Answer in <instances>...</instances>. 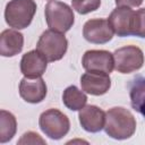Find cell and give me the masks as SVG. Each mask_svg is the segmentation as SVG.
Instances as JSON below:
<instances>
[{
	"label": "cell",
	"instance_id": "277c9868",
	"mask_svg": "<svg viewBox=\"0 0 145 145\" xmlns=\"http://www.w3.org/2000/svg\"><path fill=\"white\" fill-rule=\"evenodd\" d=\"M68 49V41L63 33L52 29L44 31L36 44V50L48 60L53 62L61 60Z\"/></svg>",
	"mask_w": 145,
	"mask_h": 145
},
{
	"label": "cell",
	"instance_id": "44dd1931",
	"mask_svg": "<svg viewBox=\"0 0 145 145\" xmlns=\"http://www.w3.org/2000/svg\"><path fill=\"white\" fill-rule=\"evenodd\" d=\"M144 0H114L117 7H128V8H136L143 3Z\"/></svg>",
	"mask_w": 145,
	"mask_h": 145
},
{
	"label": "cell",
	"instance_id": "5bb4252c",
	"mask_svg": "<svg viewBox=\"0 0 145 145\" xmlns=\"http://www.w3.org/2000/svg\"><path fill=\"white\" fill-rule=\"evenodd\" d=\"M24 46V35L16 29H5L0 34V54L2 57H14L22 52Z\"/></svg>",
	"mask_w": 145,
	"mask_h": 145
},
{
	"label": "cell",
	"instance_id": "52a82bcc",
	"mask_svg": "<svg viewBox=\"0 0 145 145\" xmlns=\"http://www.w3.org/2000/svg\"><path fill=\"white\" fill-rule=\"evenodd\" d=\"M82 66L86 71L110 74L114 69L113 53L106 50H88L83 56Z\"/></svg>",
	"mask_w": 145,
	"mask_h": 145
},
{
	"label": "cell",
	"instance_id": "3957f363",
	"mask_svg": "<svg viewBox=\"0 0 145 145\" xmlns=\"http://www.w3.org/2000/svg\"><path fill=\"white\" fill-rule=\"evenodd\" d=\"M36 12L34 0H10L6 5L5 19L9 27L24 29L28 27Z\"/></svg>",
	"mask_w": 145,
	"mask_h": 145
},
{
	"label": "cell",
	"instance_id": "e0dca14e",
	"mask_svg": "<svg viewBox=\"0 0 145 145\" xmlns=\"http://www.w3.org/2000/svg\"><path fill=\"white\" fill-rule=\"evenodd\" d=\"M17 130L15 116L6 110L0 111V143L5 144L12 139Z\"/></svg>",
	"mask_w": 145,
	"mask_h": 145
},
{
	"label": "cell",
	"instance_id": "ba28073f",
	"mask_svg": "<svg viewBox=\"0 0 145 145\" xmlns=\"http://www.w3.org/2000/svg\"><path fill=\"white\" fill-rule=\"evenodd\" d=\"M113 29L108 19L94 18L87 20L83 26L84 39L93 44H105L113 37Z\"/></svg>",
	"mask_w": 145,
	"mask_h": 145
},
{
	"label": "cell",
	"instance_id": "7a4b0ae2",
	"mask_svg": "<svg viewBox=\"0 0 145 145\" xmlns=\"http://www.w3.org/2000/svg\"><path fill=\"white\" fill-rule=\"evenodd\" d=\"M44 16L49 29L63 34L68 32L75 23L72 9L67 3L58 0H50L45 5Z\"/></svg>",
	"mask_w": 145,
	"mask_h": 145
},
{
	"label": "cell",
	"instance_id": "7c38bea8",
	"mask_svg": "<svg viewBox=\"0 0 145 145\" xmlns=\"http://www.w3.org/2000/svg\"><path fill=\"white\" fill-rule=\"evenodd\" d=\"M48 67V60L37 51L32 50L26 52L20 60V71L26 78L41 77Z\"/></svg>",
	"mask_w": 145,
	"mask_h": 145
},
{
	"label": "cell",
	"instance_id": "2e32d148",
	"mask_svg": "<svg viewBox=\"0 0 145 145\" xmlns=\"http://www.w3.org/2000/svg\"><path fill=\"white\" fill-rule=\"evenodd\" d=\"M62 102L69 110L79 111L86 105L87 96L84 91L78 89L75 85H70L62 93Z\"/></svg>",
	"mask_w": 145,
	"mask_h": 145
},
{
	"label": "cell",
	"instance_id": "4fadbf2b",
	"mask_svg": "<svg viewBox=\"0 0 145 145\" xmlns=\"http://www.w3.org/2000/svg\"><path fill=\"white\" fill-rule=\"evenodd\" d=\"M79 123L88 133H99L104 129L105 112L96 105H85L78 113Z\"/></svg>",
	"mask_w": 145,
	"mask_h": 145
},
{
	"label": "cell",
	"instance_id": "9a60e30c",
	"mask_svg": "<svg viewBox=\"0 0 145 145\" xmlns=\"http://www.w3.org/2000/svg\"><path fill=\"white\" fill-rule=\"evenodd\" d=\"M131 108L145 118V77L137 75L129 82Z\"/></svg>",
	"mask_w": 145,
	"mask_h": 145
},
{
	"label": "cell",
	"instance_id": "ffe728a7",
	"mask_svg": "<svg viewBox=\"0 0 145 145\" xmlns=\"http://www.w3.org/2000/svg\"><path fill=\"white\" fill-rule=\"evenodd\" d=\"M17 144H45V140L39 134L34 131H27L18 139Z\"/></svg>",
	"mask_w": 145,
	"mask_h": 145
},
{
	"label": "cell",
	"instance_id": "d6986e66",
	"mask_svg": "<svg viewBox=\"0 0 145 145\" xmlns=\"http://www.w3.org/2000/svg\"><path fill=\"white\" fill-rule=\"evenodd\" d=\"M133 35L145 39V8L135 11Z\"/></svg>",
	"mask_w": 145,
	"mask_h": 145
},
{
	"label": "cell",
	"instance_id": "5b68a950",
	"mask_svg": "<svg viewBox=\"0 0 145 145\" xmlns=\"http://www.w3.org/2000/svg\"><path fill=\"white\" fill-rule=\"evenodd\" d=\"M40 129L51 139L58 140L65 137L70 129L68 117L58 109H49L41 113L39 118Z\"/></svg>",
	"mask_w": 145,
	"mask_h": 145
},
{
	"label": "cell",
	"instance_id": "30bf717a",
	"mask_svg": "<svg viewBox=\"0 0 145 145\" xmlns=\"http://www.w3.org/2000/svg\"><path fill=\"white\" fill-rule=\"evenodd\" d=\"M82 91L87 94L100 96L105 94L111 87L109 74L99 71H86L80 77Z\"/></svg>",
	"mask_w": 145,
	"mask_h": 145
},
{
	"label": "cell",
	"instance_id": "8fae6325",
	"mask_svg": "<svg viewBox=\"0 0 145 145\" xmlns=\"http://www.w3.org/2000/svg\"><path fill=\"white\" fill-rule=\"evenodd\" d=\"M46 93V84L42 77L34 79L24 77L19 83V95L27 103L36 104L42 102L45 99Z\"/></svg>",
	"mask_w": 145,
	"mask_h": 145
},
{
	"label": "cell",
	"instance_id": "ac0fdd59",
	"mask_svg": "<svg viewBox=\"0 0 145 145\" xmlns=\"http://www.w3.org/2000/svg\"><path fill=\"white\" fill-rule=\"evenodd\" d=\"M71 6L75 11L80 15H86L100 8L101 0H71Z\"/></svg>",
	"mask_w": 145,
	"mask_h": 145
},
{
	"label": "cell",
	"instance_id": "9c48e42d",
	"mask_svg": "<svg viewBox=\"0 0 145 145\" xmlns=\"http://www.w3.org/2000/svg\"><path fill=\"white\" fill-rule=\"evenodd\" d=\"M134 16L135 11L128 7H117L113 9L108 17V22L112 27L113 32L120 36H130L133 35L134 27Z\"/></svg>",
	"mask_w": 145,
	"mask_h": 145
},
{
	"label": "cell",
	"instance_id": "8992f818",
	"mask_svg": "<svg viewBox=\"0 0 145 145\" xmlns=\"http://www.w3.org/2000/svg\"><path fill=\"white\" fill-rule=\"evenodd\" d=\"M114 69L120 74L139 70L144 65V53L136 45H126L113 52Z\"/></svg>",
	"mask_w": 145,
	"mask_h": 145
},
{
	"label": "cell",
	"instance_id": "6da1fadb",
	"mask_svg": "<svg viewBox=\"0 0 145 145\" xmlns=\"http://www.w3.org/2000/svg\"><path fill=\"white\" fill-rule=\"evenodd\" d=\"M104 130L113 139L130 138L136 131V119L129 110L122 106L111 108L105 112Z\"/></svg>",
	"mask_w": 145,
	"mask_h": 145
}]
</instances>
